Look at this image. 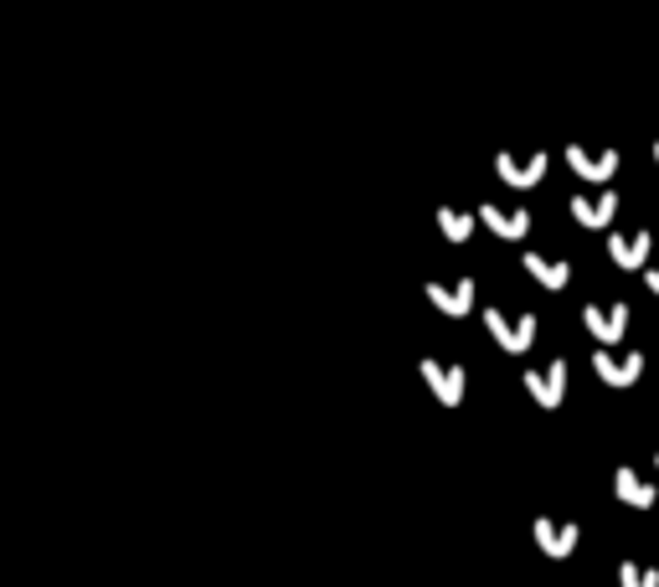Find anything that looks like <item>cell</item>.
<instances>
[{
    "mask_svg": "<svg viewBox=\"0 0 659 587\" xmlns=\"http://www.w3.org/2000/svg\"><path fill=\"white\" fill-rule=\"evenodd\" d=\"M593 372L608 382V387H634L644 376V355L629 351V355H613V351H598L593 355Z\"/></svg>",
    "mask_w": 659,
    "mask_h": 587,
    "instance_id": "obj_1",
    "label": "cell"
},
{
    "mask_svg": "<svg viewBox=\"0 0 659 587\" xmlns=\"http://www.w3.org/2000/svg\"><path fill=\"white\" fill-rule=\"evenodd\" d=\"M587 330L598 335V346H613V340H623V330H629V304H608V310H598V304H587Z\"/></svg>",
    "mask_w": 659,
    "mask_h": 587,
    "instance_id": "obj_2",
    "label": "cell"
},
{
    "mask_svg": "<svg viewBox=\"0 0 659 587\" xmlns=\"http://www.w3.org/2000/svg\"><path fill=\"white\" fill-rule=\"evenodd\" d=\"M649 248H655L649 233H613L608 237V253H613L619 268H644V263H649Z\"/></svg>",
    "mask_w": 659,
    "mask_h": 587,
    "instance_id": "obj_3",
    "label": "cell"
},
{
    "mask_svg": "<svg viewBox=\"0 0 659 587\" xmlns=\"http://www.w3.org/2000/svg\"><path fill=\"white\" fill-rule=\"evenodd\" d=\"M525 387H531V397L542 402V408H557L567 391V361H551V366H542V372L525 376Z\"/></svg>",
    "mask_w": 659,
    "mask_h": 587,
    "instance_id": "obj_4",
    "label": "cell"
},
{
    "mask_svg": "<svg viewBox=\"0 0 659 587\" xmlns=\"http://www.w3.org/2000/svg\"><path fill=\"white\" fill-rule=\"evenodd\" d=\"M572 216L582 227H608L619 216V196L613 191H598V196H572Z\"/></svg>",
    "mask_w": 659,
    "mask_h": 587,
    "instance_id": "obj_5",
    "label": "cell"
},
{
    "mask_svg": "<svg viewBox=\"0 0 659 587\" xmlns=\"http://www.w3.org/2000/svg\"><path fill=\"white\" fill-rule=\"evenodd\" d=\"M567 160H572V171H577L582 180H608L613 171H619V155H613V150H598V155H593V150L572 145V150H567Z\"/></svg>",
    "mask_w": 659,
    "mask_h": 587,
    "instance_id": "obj_6",
    "label": "cell"
},
{
    "mask_svg": "<svg viewBox=\"0 0 659 587\" xmlns=\"http://www.w3.org/2000/svg\"><path fill=\"white\" fill-rule=\"evenodd\" d=\"M577 526H567V521H536V541H542V551H551V557H572L577 551Z\"/></svg>",
    "mask_w": 659,
    "mask_h": 587,
    "instance_id": "obj_7",
    "label": "cell"
},
{
    "mask_svg": "<svg viewBox=\"0 0 659 587\" xmlns=\"http://www.w3.org/2000/svg\"><path fill=\"white\" fill-rule=\"evenodd\" d=\"M613 485H619V500H623V505H639V510H649V505H655V495H659V489L644 485V479L629 470V464L613 474Z\"/></svg>",
    "mask_w": 659,
    "mask_h": 587,
    "instance_id": "obj_8",
    "label": "cell"
},
{
    "mask_svg": "<svg viewBox=\"0 0 659 587\" xmlns=\"http://www.w3.org/2000/svg\"><path fill=\"white\" fill-rule=\"evenodd\" d=\"M489 330L500 335V340L510 346V351H525V346L536 340V320H515V325H510L505 314H489Z\"/></svg>",
    "mask_w": 659,
    "mask_h": 587,
    "instance_id": "obj_9",
    "label": "cell"
},
{
    "mask_svg": "<svg viewBox=\"0 0 659 587\" xmlns=\"http://www.w3.org/2000/svg\"><path fill=\"white\" fill-rule=\"evenodd\" d=\"M500 176L505 180H515V186H531V180H542L546 176V155H525V160H500Z\"/></svg>",
    "mask_w": 659,
    "mask_h": 587,
    "instance_id": "obj_10",
    "label": "cell"
},
{
    "mask_svg": "<svg viewBox=\"0 0 659 587\" xmlns=\"http://www.w3.org/2000/svg\"><path fill=\"white\" fill-rule=\"evenodd\" d=\"M525 268H531V274L542 278L546 289H562L567 278H572V268H567V263H551V258H542V253H531V258H525Z\"/></svg>",
    "mask_w": 659,
    "mask_h": 587,
    "instance_id": "obj_11",
    "label": "cell"
},
{
    "mask_svg": "<svg viewBox=\"0 0 659 587\" xmlns=\"http://www.w3.org/2000/svg\"><path fill=\"white\" fill-rule=\"evenodd\" d=\"M485 222L495 227V233H505V237H521L525 227H531V216H525V212H500V207H489Z\"/></svg>",
    "mask_w": 659,
    "mask_h": 587,
    "instance_id": "obj_12",
    "label": "cell"
},
{
    "mask_svg": "<svg viewBox=\"0 0 659 587\" xmlns=\"http://www.w3.org/2000/svg\"><path fill=\"white\" fill-rule=\"evenodd\" d=\"M619 587H659V567H644V562H623V567H619Z\"/></svg>",
    "mask_w": 659,
    "mask_h": 587,
    "instance_id": "obj_13",
    "label": "cell"
},
{
    "mask_svg": "<svg viewBox=\"0 0 659 587\" xmlns=\"http://www.w3.org/2000/svg\"><path fill=\"white\" fill-rule=\"evenodd\" d=\"M433 382H438V391H444L448 402L459 397V372H433Z\"/></svg>",
    "mask_w": 659,
    "mask_h": 587,
    "instance_id": "obj_14",
    "label": "cell"
},
{
    "mask_svg": "<svg viewBox=\"0 0 659 587\" xmlns=\"http://www.w3.org/2000/svg\"><path fill=\"white\" fill-rule=\"evenodd\" d=\"M644 278H649V289H655V299H659V268L655 274H644Z\"/></svg>",
    "mask_w": 659,
    "mask_h": 587,
    "instance_id": "obj_15",
    "label": "cell"
},
{
    "mask_svg": "<svg viewBox=\"0 0 659 587\" xmlns=\"http://www.w3.org/2000/svg\"><path fill=\"white\" fill-rule=\"evenodd\" d=\"M655 160H659V145H655Z\"/></svg>",
    "mask_w": 659,
    "mask_h": 587,
    "instance_id": "obj_16",
    "label": "cell"
}]
</instances>
